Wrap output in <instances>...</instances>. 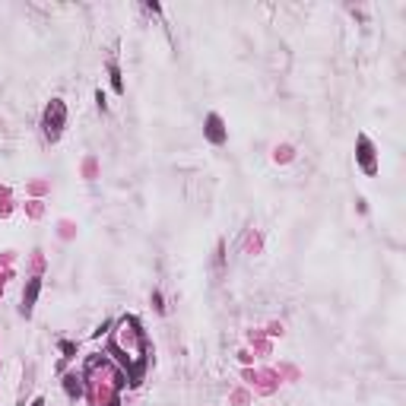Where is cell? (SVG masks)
Returning a JSON list of instances; mask_svg holds the SVG:
<instances>
[{
	"mask_svg": "<svg viewBox=\"0 0 406 406\" xmlns=\"http://www.w3.org/2000/svg\"><path fill=\"white\" fill-rule=\"evenodd\" d=\"M111 353L114 358L121 362L124 368V378L127 381H137L146 368V336L140 330V324L133 317H121L118 321V330L111 336Z\"/></svg>",
	"mask_w": 406,
	"mask_h": 406,
	"instance_id": "obj_1",
	"label": "cell"
},
{
	"mask_svg": "<svg viewBox=\"0 0 406 406\" xmlns=\"http://www.w3.org/2000/svg\"><path fill=\"white\" fill-rule=\"evenodd\" d=\"M45 124H48V133L60 130V124H64V105H60V102H51L48 114H45Z\"/></svg>",
	"mask_w": 406,
	"mask_h": 406,
	"instance_id": "obj_2",
	"label": "cell"
},
{
	"mask_svg": "<svg viewBox=\"0 0 406 406\" xmlns=\"http://www.w3.org/2000/svg\"><path fill=\"white\" fill-rule=\"evenodd\" d=\"M35 295H38V279H32V282H29V292H25V299H23V311H29V308H32Z\"/></svg>",
	"mask_w": 406,
	"mask_h": 406,
	"instance_id": "obj_3",
	"label": "cell"
},
{
	"mask_svg": "<svg viewBox=\"0 0 406 406\" xmlns=\"http://www.w3.org/2000/svg\"><path fill=\"white\" fill-rule=\"evenodd\" d=\"M362 162H365V168H371V155H368V140H362Z\"/></svg>",
	"mask_w": 406,
	"mask_h": 406,
	"instance_id": "obj_4",
	"label": "cell"
}]
</instances>
